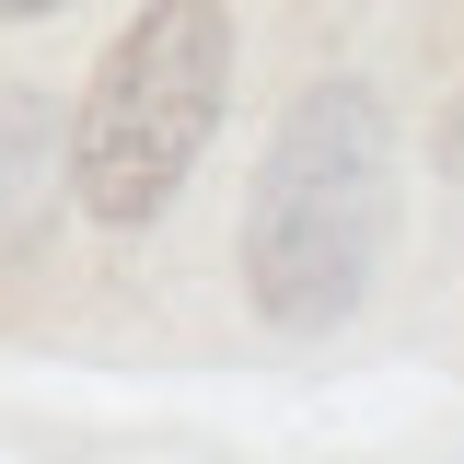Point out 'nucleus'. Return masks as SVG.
<instances>
[{
    "label": "nucleus",
    "instance_id": "nucleus-3",
    "mask_svg": "<svg viewBox=\"0 0 464 464\" xmlns=\"http://www.w3.org/2000/svg\"><path fill=\"white\" fill-rule=\"evenodd\" d=\"M35 186H47V105L35 93H0V232L35 209Z\"/></svg>",
    "mask_w": 464,
    "mask_h": 464
},
{
    "label": "nucleus",
    "instance_id": "nucleus-2",
    "mask_svg": "<svg viewBox=\"0 0 464 464\" xmlns=\"http://www.w3.org/2000/svg\"><path fill=\"white\" fill-rule=\"evenodd\" d=\"M232 93V12L221 0H151L128 35L105 47L93 93H82V128H70V186L93 221H151L198 140L221 128Z\"/></svg>",
    "mask_w": 464,
    "mask_h": 464
},
{
    "label": "nucleus",
    "instance_id": "nucleus-4",
    "mask_svg": "<svg viewBox=\"0 0 464 464\" xmlns=\"http://www.w3.org/2000/svg\"><path fill=\"white\" fill-rule=\"evenodd\" d=\"M35 12H58V0H0V24H35Z\"/></svg>",
    "mask_w": 464,
    "mask_h": 464
},
{
    "label": "nucleus",
    "instance_id": "nucleus-1",
    "mask_svg": "<svg viewBox=\"0 0 464 464\" xmlns=\"http://www.w3.org/2000/svg\"><path fill=\"white\" fill-rule=\"evenodd\" d=\"M383 232H395V128L360 82H314L267 140L256 174V209H244V290L256 314L314 337L360 314V290L383 267Z\"/></svg>",
    "mask_w": 464,
    "mask_h": 464
}]
</instances>
